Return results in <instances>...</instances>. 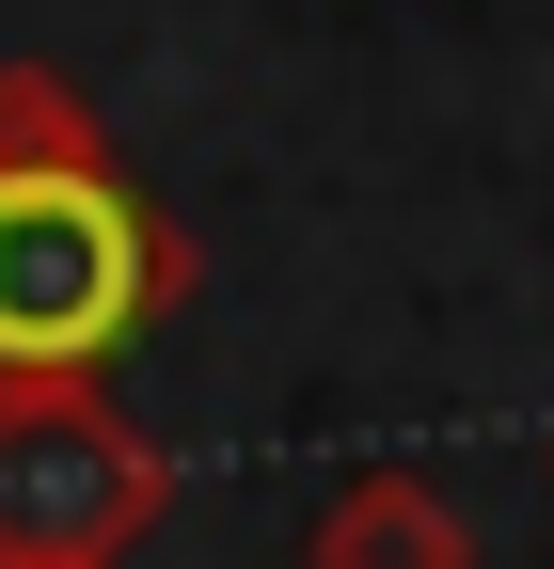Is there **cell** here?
<instances>
[{
	"label": "cell",
	"instance_id": "277c9868",
	"mask_svg": "<svg viewBox=\"0 0 554 569\" xmlns=\"http://www.w3.org/2000/svg\"><path fill=\"white\" fill-rule=\"evenodd\" d=\"M0 174H111V142L63 63H0Z\"/></svg>",
	"mask_w": 554,
	"mask_h": 569
},
{
	"label": "cell",
	"instance_id": "3957f363",
	"mask_svg": "<svg viewBox=\"0 0 554 569\" xmlns=\"http://www.w3.org/2000/svg\"><path fill=\"white\" fill-rule=\"evenodd\" d=\"M301 569H475V522L444 507V475H349L317 507Z\"/></svg>",
	"mask_w": 554,
	"mask_h": 569
},
{
	"label": "cell",
	"instance_id": "6da1fadb",
	"mask_svg": "<svg viewBox=\"0 0 554 569\" xmlns=\"http://www.w3.org/2000/svg\"><path fill=\"white\" fill-rule=\"evenodd\" d=\"M190 301V238L127 174H0V396L96 380Z\"/></svg>",
	"mask_w": 554,
	"mask_h": 569
},
{
	"label": "cell",
	"instance_id": "7a4b0ae2",
	"mask_svg": "<svg viewBox=\"0 0 554 569\" xmlns=\"http://www.w3.org/2000/svg\"><path fill=\"white\" fill-rule=\"evenodd\" d=\"M175 507V443L127 427L96 380L0 396V569H127Z\"/></svg>",
	"mask_w": 554,
	"mask_h": 569
}]
</instances>
